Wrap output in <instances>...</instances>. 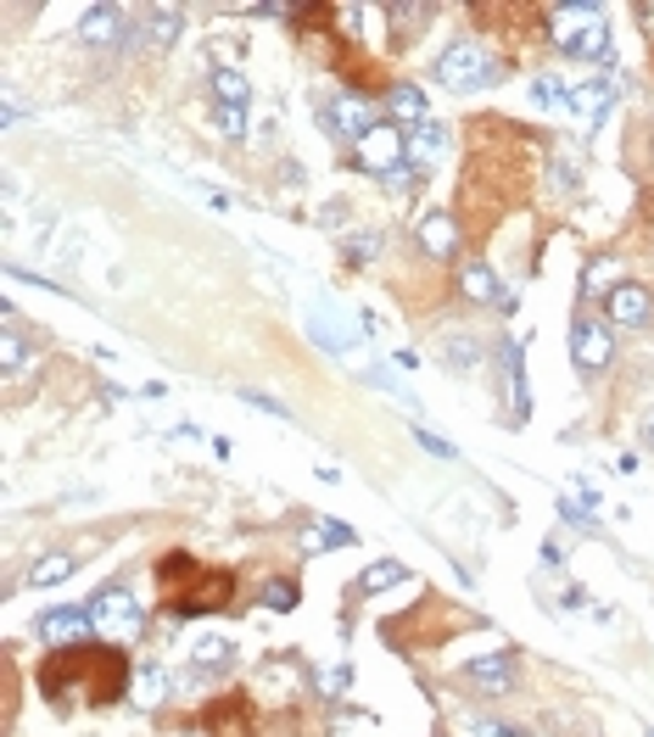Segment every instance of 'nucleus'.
<instances>
[{"label":"nucleus","instance_id":"f257e3e1","mask_svg":"<svg viewBox=\"0 0 654 737\" xmlns=\"http://www.w3.org/2000/svg\"><path fill=\"white\" fill-rule=\"evenodd\" d=\"M549 34L576 62H604L610 57V23H604L599 7H554L549 12Z\"/></svg>","mask_w":654,"mask_h":737},{"label":"nucleus","instance_id":"f03ea898","mask_svg":"<svg viewBox=\"0 0 654 737\" xmlns=\"http://www.w3.org/2000/svg\"><path fill=\"white\" fill-rule=\"evenodd\" d=\"M431 79H437L448 95H476V90H487V84L498 79V62L487 57V45H476V40H453V45L431 62Z\"/></svg>","mask_w":654,"mask_h":737},{"label":"nucleus","instance_id":"7ed1b4c3","mask_svg":"<svg viewBox=\"0 0 654 737\" xmlns=\"http://www.w3.org/2000/svg\"><path fill=\"white\" fill-rule=\"evenodd\" d=\"M352 163L364 168V174H375V180H391V174H403L409 168V134L398 129V123H375L358 145H352Z\"/></svg>","mask_w":654,"mask_h":737},{"label":"nucleus","instance_id":"20e7f679","mask_svg":"<svg viewBox=\"0 0 654 737\" xmlns=\"http://www.w3.org/2000/svg\"><path fill=\"white\" fill-rule=\"evenodd\" d=\"M90 615H95V637H106V643H135L141 626H146V610L135 604L129 586H106V593H95Z\"/></svg>","mask_w":654,"mask_h":737},{"label":"nucleus","instance_id":"39448f33","mask_svg":"<svg viewBox=\"0 0 654 737\" xmlns=\"http://www.w3.org/2000/svg\"><path fill=\"white\" fill-rule=\"evenodd\" d=\"M308 336H314V347H325V352H341V358H358V352H364V336H358V319L336 314L330 303L308 314Z\"/></svg>","mask_w":654,"mask_h":737},{"label":"nucleus","instance_id":"423d86ee","mask_svg":"<svg viewBox=\"0 0 654 737\" xmlns=\"http://www.w3.org/2000/svg\"><path fill=\"white\" fill-rule=\"evenodd\" d=\"M610 358H615L610 325H604V319H576V325H571V364H576L582 375H599V369H610Z\"/></svg>","mask_w":654,"mask_h":737},{"label":"nucleus","instance_id":"0eeeda50","mask_svg":"<svg viewBox=\"0 0 654 737\" xmlns=\"http://www.w3.org/2000/svg\"><path fill=\"white\" fill-rule=\"evenodd\" d=\"M135 29H141V23H129L117 7H84V18H79V40H84V45H95V51L123 45Z\"/></svg>","mask_w":654,"mask_h":737},{"label":"nucleus","instance_id":"6e6552de","mask_svg":"<svg viewBox=\"0 0 654 737\" xmlns=\"http://www.w3.org/2000/svg\"><path fill=\"white\" fill-rule=\"evenodd\" d=\"M319 117H325V129H330L336 140H352V145H358V140H364V134L380 123V117H375V112H369L358 95H336V101H330Z\"/></svg>","mask_w":654,"mask_h":737},{"label":"nucleus","instance_id":"1a4fd4ad","mask_svg":"<svg viewBox=\"0 0 654 737\" xmlns=\"http://www.w3.org/2000/svg\"><path fill=\"white\" fill-rule=\"evenodd\" d=\"M40 637L51 643V648H68V643H84V637H95V615L79 604V610H51V615H40Z\"/></svg>","mask_w":654,"mask_h":737},{"label":"nucleus","instance_id":"9d476101","mask_svg":"<svg viewBox=\"0 0 654 737\" xmlns=\"http://www.w3.org/2000/svg\"><path fill=\"white\" fill-rule=\"evenodd\" d=\"M604 314H610V325H626V330H637V325H648V314H654V297L643 285H615L610 297H604Z\"/></svg>","mask_w":654,"mask_h":737},{"label":"nucleus","instance_id":"9b49d317","mask_svg":"<svg viewBox=\"0 0 654 737\" xmlns=\"http://www.w3.org/2000/svg\"><path fill=\"white\" fill-rule=\"evenodd\" d=\"M464 682L481 687L487 698H503V693L514 687V659H509V654H481V659L464 665Z\"/></svg>","mask_w":654,"mask_h":737},{"label":"nucleus","instance_id":"f8f14e48","mask_svg":"<svg viewBox=\"0 0 654 737\" xmlns=\"http://www.w3.org/2000/svg\"><path fill=\"white\" fill-rule=\"evenodd\" d=\"M498 369H503L509 413H514V419H527V413H532V397H527V375H520V341H514V336L498 341Z\"/></svg>","mask_w":654,"mask_h":737},{"label":"nucleus","instance_id":"ddd939ff","mask_svg":"<svg viewBox=\"0 0 654 737\" xmlns=\"http://www.w3.org/2000/svg\"><path fill=\"white\" fill-rule=\"evenodd\" d=\"M409 134V168H437L442 163V152H448V134H442V123L431 117V123H420V129H403Z\"/></svg>","mask_w":654,"mask_h":737},{"label":"nucleus","instance_id":"4468645a","mask_svg":"<svg viewBox=\"0 0 654 737\" xmlns=\"http://www.w3.org/2000/svg\"><path fill=\"white\" fill-rule=\"evenodd\" d=\"M615 90H621V73H610L604 84H576V90H571V112H582V123H599V117L610 112Z\"/></svg>","mask_w":654,"mask_h":737},{"label":"nucleus","instance_id":"2eb2a0df","mask_svg":"<svg viewBox=\"0 0 654 737\" xmlns=\"http://www.w3.org/2000/svg\"><path fill=\"white\" fill-rule=\"evenodd\" d=\"M420 246L431 252V257H453L459 252V224H453V213H426L420 218Z\"/></svg>","mask_w":654,"mask_h":737},{"label":"nucleus","instance_id":"dca6fc26","mask_svg":"<svg viewBox=\"0 0 654 737\" xmlns=\"http://www.w3.org/2000/svg\"><path fill=\"white\" fill-rule=\"evenodd\" d=\"M481 336L476 330H448V336H437V358L448 364V369H476L481 364Z\"/></svg>","mask_w":654,"mask_h":737},{"label":"nucleus","instance_id":"f3484780","mask_svg":"<svg viewBox=\"0 0 654 737\" xmlns=\"http://www.w3.org/2000/svg\"><path fill=\"white\" fill-rule=\"evenodd\" d=\"M464 297L470 303H498V308H514V297L498 285V274L487 263H464Z\"/></svg>","mask_w":654,"mask_h":737},{"label":"nucleus","instance_id":"a211bd4d","mask_svg":"<svg viewBox=\"0 0 654 737\" xmlns=\"http://www.w3.org/2000/svg\"><path fill=\"white\" fill-rule=\"evenodd\" d=\"M73 570H79V559L73 553H40L34 564H29V586H62V581H73Z\"/></svg>","mask_w":654,"mask_h":737},{"label":"nucleus","instance_id":"6ab92c4d","mask_svg":"<svg viewBox=\"0 0 654 737\" xmlns=\"http://www.w3.org/2000/svg\"><path fill=\"white\" fill-rule=\"evenodd\" d=\"M391 112H398V129H420V123H431L426 95H420L415 84H391Z\"/></svg>","mask_w":654,"mask_h":737},{"label":"nucleus","instance_id":"aec40b11","mask_svg":"<svg viewBox=\"0 0 654 737\" xmlns=\"http://www.w3.org/2000/svg\"><path fill=\"white\" fill-rule=\"evenodd\" d=\"M191 659H196V671H224V665L235 659V643H229L224 632H207V637H196Z\"/></svg>","mask_w":654,"mask_h":737},{"label":"nucleus","instance_id":"412c9836","mask_svg":"<svg viewBox=\"0 0 654 737\" xmlns=\"http://www.w3.org/2000/svg\"><path fill=\"white\" fill-rule=\"evenodd\" d=\"M180 29H185V18H180V12H152V18L141 23V34H146V51H168V45L180 40Z\"/></svg>","mask_w":654,"mask_h":737},{"label":"nucleus","instance_id":"4be33fe9","mask_svg":"<svg viewBox=\"0 0 654 737\" xmlns=\"http://www.w3.org/2000/svg\"><path fill=\"white\" fill-rule=\"evenodd\" d=\"M403 575H409V570H403L398 559H380V564H369V570L358 575V593H364V598H369V593H386V586H398Z\"/></svg>","mask_w":654,"mask_h":737},{"label":"nucleus","instance_id":"5701e85b","mask_svg":"<svg viewBox=\"0 0 654 737\" xmlns=\"http://www.w3.org/2000/svg\"><path fill=\"white\" fill-rule=\"evenodd\" d=\"M615 274H621V268H615V257H593V263H587V274H582V297H610V290L621 285Z\"/></svg>","mask_w":654,"mask_h":737},{"label":"nucleus","instance_id":"b1692460","mask_svg":"<svg viewBox=\"0 0 654 737\" xmlns=\"http://www.w3.org/2000/svg\"><path fill=\"white\" fill-rule=\"evenodd\" d=\"M213 95H218V106H246L252 84H246L241 68H218V73H213Z\"/></svg>","mask_w":654,"mask_h":737},{"label":"nucleus","instance_id":"393cba45","mask_svg":"<svg viewBox=\"0 0 654 737\" xmlns=\"http://www.w3.org/2000/svg\"><path fill=\"white\" fill-rule=\"evenodd\" d=\"M0 369L18 375L23 369V336H18V308H7V336H0Z\"/></svg>","mask_w":654,"mask_h":737},{"label":"nucleus","instance_id":"a878e982","mask_svg":"<svg viewBox=\"0 0 654 737\" xmlns=\"http://www.w3.org/2000/svg\"><path fill=\"white\" fill-rule=\"evenodd\" d=\"M347 542H358V536H352L347 525H330V520H325V525H314V531H303V547H308V553H325V547H347Z\"/></svg>","mask_w":654,"mask_h":737},{"label":"nucleus","instance_id":"bb28decb","mask_svg":"<svg viewBox=\"0 0 654 737\" xmlns=\"http://www.w3.org/2000/svg\"><path fill=\"white\" fill-rule=\"evenodd\" d=\"M163 687H168L163 665H146V671L135 676V704H141V709H157V704H163Z\"/></svg>","mask_w":654,"mask_h":737},{"label":"nucleus","instance_id":"cd10ccee","mask_svg":"<svg viewBox=\"0 0 654 737\" xmlns=\"http://www.w3.org/2000/svg\"><path fill=\"white\" fill-rule=\"evenodd\" d=\"M576 185H582V157L576 152H554V191L571 196Z\"/></svg>","mask_w":654,"mask_h":737},{"label":"nucleus","instance_id":"c85d7f7f","mask_svg":"<svg viewBox=\"0 0 654 737\" xmlns=\"http://www.w3.org/2000/svg\"><path fill=\"white\" fill-rule=\"evenodd\" d=\"M532 101L543 112H571V90H560L554 79H532Z\"/></svg>","mask_w":654,"mask_h":737},{"label":"nucleus","instance_id":"c756f323","mask_svg":"<svg viewBox=\"0 0 654 737\" xmlns=\"http://www.w3.org/2000/svg\"><path fill=\"white\" fill-rule=\"evenodd\" d=\"M341 252H347V263H375V257H380V235H375V229L347 235V246H341Z\"/></svg>","mask_w":654,"mask_h":737},{"label":"nucleus","instance_id":"7c9ffc66","mask_svg":"<svg viewBox=\"0 0 654 737\" xmlns=\"http://www.w3.org/2000/svg\"><path fill=\"white\" fill-rule=\"evenodd\" d=\"M213 129H218L224 140H241V134H246V106H218V112H213Z\"/></svg>","mask_w":654,"mask_h":737},{"label":"nucleus","instance_id":"2f4dec72","mask_svg":"<svg viewBox=\"0 0 654 737\" xmlns=\"http://www.w3.org/2000/svg\"><path fill=\"white\" fill-rule=\"evenodd\" d=\"M264 604H269L275 615L297 610V586H292V581H269V586H264Z\"/></svg>","mask_w":654,"mask_h":737},{"label":"nucleus","instance_id":"473e14b6","mask_svg":"<svg viewBox=\"0 0 654 737\" xmlns=\"http://www.w3.org/2000/svg\"><path fill=\"white\" fill-rule=\"evenodd\" d=\"M241 402H252V408H264V413H275V419H292V413H286V402H275L269 391H252V386H241Z\"/></svg>","mask_w":654,"mask_h":737},{"label":"nucleus","instance_id":"72a5a7b5","mask_svg":"<svg viewBox=\"0 0 654 737\" xmlns=\"http://www.w3.org/2000/svg\"><path fill=\"white\" fill-rule=\"evenodd\" d=\"M347 682H352V671H347V665H336V671H325V676H319L325 698H341V687H347Z\"/></svg>","mask_w":654,"mask_h":737},{"label":"nucleus","instance_id":"f704fd0d","mask_svg":"<svg viewBox=\"0 0 654 737\" xmlns=\"http://www.w3.org/2000/svg\"><path fill=\"white\" fill-rule=\"evenodd\" d=\"M415 436H420V448H426V453H437V459H459V453H453V448H448V441H442V436H431V430H426V424H420V430H415Z\"/></svg>","mask_w":654,"mask_h":737},{"label":"nucleus","instance_id":"c9c22d12","mask_svg":"<svg viewBox=\"0 0 654 737\" xmlns=\"http://www.w3.org/2000/svg\"><path fill=\"white\" fill-rule=\"evenodd\" d=\"M487 737H527V731H520V726H503V720H476Z\"/></svg>","mask_w":654,"mask_h":737},{"label":"nucleus","instance_id":"e433bc0d","mask_svg":"<svg viewBox=\"0 0 654 737\" xmlns=\"http://www.w3.org/2000/svg\"><path fill=\"white\" fill-rule=\"evenodd\" d=\"M643 441H648V448H654V408L643 413Z\"/></svg>","mask_w":654,"mask_h":737},{"label":"nucleus","instance_id":"4c0bfd02","mask_svg":"<svg viewBox=\"0 0 654 737\" xmlns=\"http://www.w3.org/2000/svg\"><path fill=\"white\" fill-rule=\"evenodd\" d=\"M648 737H654V731H648Z\"/></svg>","mask_w":654,"mask_h":737}]
</instances>
